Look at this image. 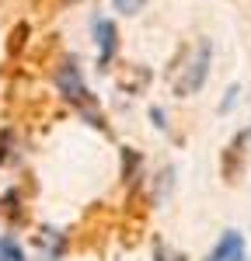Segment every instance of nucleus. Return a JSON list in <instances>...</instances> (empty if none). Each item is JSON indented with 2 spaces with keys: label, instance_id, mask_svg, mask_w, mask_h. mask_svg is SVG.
Here are the masks:
<instances>
[{
  "label": "nucleus",
  "instance_id": "9d476101",
  "mask_svg": "<svg viewBox=\"0 0 251 261\" xmlns=\"http://www.w3.org/2000/svg\"><path fill=\"white\" fill-rule=\"evenodd\" d=\"M241 261H244V258H241Z\"/></svg>",
  "mask_w": 251,
  "mask_h": 261
},
{
  "label": "nucleus",
  "instance_id": "7ed1b4c3",
  "mask_svg": "<svg viewBox=\"0 0 251 261\" xmlns=\"http://www.w3.org/2000/svg\"><path fill=\"white\" fill-rule=\"evenodd\" d=\"M248 146H251V125H248V129H241V133H234V140L223 146L220 174H223L227 185H237V181H241L244 167H248Z\"/></svg>",
  "mask_w": 251,
  "mask_h": 261
},
{
  "label": "nucleus",
  "instance_id": "0eeeda50",
  "mask_svg": "<svg viewBox=\"0 0 251 261\" xmlns=\"http://www.w3.org/2000/svg\"><path fill=\"white\" fill-rule=\"evenodd\" d=\"M112 4H115V11H119V14H140L146 0H112Z\"/></svg>",
  "mask_w": 251,
  "mask_h": 261
},
{
  "label": "nucleus",
  "instance_id": "1a4fd4ad",
  "mask_svg": "<svg viewBox=\"0 0 251 261\" xmlns=\"http://www.w3.org/2000/svg\"><path fill=\"white\" fill-rule=\"evenodd\" d=\"M63 4H73V0H63Z\"/></svg>",
  "mask_w": 251,
  "mask_h": 261
},
{
  "label": "nucleus",
  "instance_id": "f03ea898",
  "mask_svg": "<svg viewBox=\"0 0 251 261\" xmlns=\"http://www.w3.org/2000/svg\"><path fill=\"white\" fill-rule=\"evenodd\" d=\"M53 81H56V91H60L63 98L70 101V105H77L87 119L94 122L98 129H102L105 122H102V115H98V101H94V94L87 91V84H84V77H81V66L70 60H60V66H56V73H53Z\"/></svg>",
  "mask_w": 251,
  "mask_h": 261
},
{
  "label": "nucleus",
  "instance_id": "423d86ee",
  "mask_svg": "<svg viewBox=\"0 0 251 261\" xmlns=\"http://www.w3.org/2000/svg\"><path fill=\"white\" fill-rule=\"evenodd\" d=\"M0 261H24L21 244H14L11 237H0Z\"/></svg>",
  "mask_w": 251,
  "mask_h": 261
},
{
  "label": "nucleus",
  "instance_id": "20e7f679",
  "mask_svg": "<svg viewBox=\"0 0 251 261\" xmlns=\"http://www.w3.org/2000/svg\"><path fill=\"white\" fill-rule=\"evenodd\" d=\"M94 39H98V66H108V63L115 60V49H119V28H115V21L108 18H98L94 21Z\"/></svg>",
  "mask_w": 251,
  "mask_h": 261
},
{
  "label": "nucleus",
  "instance_id": "f257e3e1",
  "mask_svg": "<svg viewBox=\"0 0 251 261\" xmlns=\"http://www.w3.org/2000/svg\"><path fill=\"white\" fill-rule=\"evenodd\" d=\"M209 60H213V45H209L206 39L185 45V49L178 53L174 66L167 70L171 91H174L178 98H192V94H199L203 84H206V77H209Z\"/></svg>",
  "mask_w": 251,
  "mask_h": 261
},
{
  "label": "nucleus",
  "instance_id": "39448f33",
  "mask_svg": "<svg viewBox=\"0 0 251 261\" xmlns=\"http://www.w3.org/2000/svg\"><path fill=\"white\" fill-rule=\"evenodd\" d=\"M244 258V241H241V233H223L220 237V244L213 247V254H209L206 261H241Z\"/></svg>",
  "mask_w": 251,
  "mask_h": 261
},
{
  "label": "nucleus",
  "instance_id": "6e6552de",
  "mask_svg": "<svg viewBox=\"0 0 251 261\" xmlns=\"http://www.w3.org/2000/svg\"><path fill=\"white\" fill-rule=\"evenodd\" d=\"M234 94H237V87H230V94L223 101H220V112H227V108H234Z\"/></svg>",
  "mask_w": 251,
  "mask_h": 261
}]
</instances>
